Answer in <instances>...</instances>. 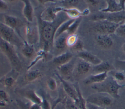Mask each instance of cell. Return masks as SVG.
I'll return each instance as SVG.
<instances>
[{"mask_svg":"<svg viewBox=\"0 0 125 109\" xmlns=\"http://www.w3.org/2000/svg\"><path fill=\"white\" fill-rule=\"evenodd\" d=\"M62 17L56 18L53 22H46L42 21L39 17L38 24L39 26L40 39L39 45L41 49L48 52L54 45L56 30L59 26L65 20H60Z\"/></svg>","mask_w":125,"mask_h":109,"instance_id":"6da1fadb","label":"cell"},{"mask_svg":"<svg viewBox=\"0 0 125 109\" xmlns=\"http://www.w3.org/2000/svg\"><path fill=\"white\" fill-rule=\"evenodd\" d=\"M14 47L0 37V50L8 59L13 70L19 72L22 69V65Z\"/></svg>","mask_w":125,"mask_h":109,"instance_id":"7a4b0ae2","label":"cell"},{"mask_svg":"<svg viewBox=\"0 0 125 109\" xmlns=\"http://www.w3.org/2000/svg\"><path fill=\"white\" fill-rule=\"evenodd\" d=\"M123 87L112 76L107 77L103 82L93 84L92 88L97 92L109 94L114 98L119 97V90Z\"/></svg>","mask_w":125,"mask_h":109,"instance_id":"3957f363","label":"cell"},{"mask_svg":"<svg viewBox=\"0 0 125 109\" xmlns=\"http://www.w3.org/2000/svg\"><path fill=\"white\" fill-rule=\"evenodd\" d=\"M0 37L18 48L22 47L23 40L17 32L4 23L0 21Z\"/></svg>","mask_w":125,"mask_h":109,"instance_id":"277c9868","label":"cell"},{"mask_svg":"<svg viewBox=\"0 0 125 109\" xmlns=\"http://www.w3.org/2000/svg\"><path fill=\"white\" fill-rule=\"evenodd\" d=\"M86 101L88 103L106 108L112 104L113 97L106 93L97 92L89 95Z\"/></svg>","mask_w":125,"mask_h":109,"instance_id":"5b68a950","label":"cell"},{"mask_svg":"<svg viewBox=\"0 0 125 109\" xmlns=\"http://www.w3.org/2000/svg\"><path fill=\"white\" fill-rule=\"evenodd\" d=\"M93 27L95 32L100 34H105L109 35L115 33L116 29L119 24H116L108 20H104L96 22Z\"/></svg>","mask_w":125,"mask_h":109,"instance_id":"8992f818","label":"cell"},{"mask_svg":"<svg viewBox=\"0 0 125 109\" xmlns=\"http://www.w3.org/2000/svg\"><path fill=\"white\" fill-rule=\"evenodd\" d=\"M26 35L27 41L32 45L39 42L40 34L38 24L27 22L26 25Z\"/></svg>","mask_w":125,"mask_h":109,"instance_id":"52a82bcc","label":"cell"},{"mask_svg":"<svg viewBox=\"0 0 125 109\" xmlns=\"http://www.w3.org/2000/svg\"><path fill=\"white\" fill-rule=\"evenodd\" d=\"M62 7H48L40 14L39 17L43 21L53 22L56 19L58 13L62 12Z\"/></svg>","mask_w":125,"mask_h":109,"instance_id":"ba28073f","label":"cell"},{"mask_svg":"<svg viewBox=\"0 0 125 109\" xmlns=\"http://www.w3.org/2000/svg\"><path fill=\"white\" fill-rule=\"evenodd\" d=\"M3 18L4 23L10 28H12L13 30H14L19 35V36L23 40H24L21 35L20 32V29L23 25V23L22 22V21L18 18L12 15H4L3 16Z\"/></svg>","mask_w":125,"mask_h":109,"instance_id":"9c48e42d","label":"cell"},{"mask_svg":"<svg viewBox=\"0 0 125 109\" xmlns=\"http://www.w3.org/2000/svg\"><path fill=\"white\" fill-rule=\"evenodd\" d=\"M92 68L91 64L79 58V60L76 63L74 73H76L77 76H83L91 72Z\"/></svg>","mask_w":125,"mask_h":109,"instance_id":"30bf717a","label":"cell"},{"mask_svg":"<svg viewBox=\"0 0 125 109\" xmlns=\"http://www.w3.org/2000/svg\"><path fill=\"white\" fill-rule=\"evenodd\" d=\"M77 57L93 66L98 65L102 61V60L96 55L84 50L77 52Z\"/></svg>","mask_w":125,"mask_h":109,"instance_id":"8fae6325","label":"cell"},{"mask_svg":"<svg viewBox=\"0 0 125 109\" xmlns=\"http://www.w3.org/2000/svg\"><path fill=\"white\" fill-rule=\"evenodd\" d=\"M56 75L62 83L63 89L67 94L68 97L72 99L74 101H76L78 98V94L75 86L71 85L65 80L63 79L58 73H56Z\"/></svg>","mask_w":125,"mask_h":109,"instance_id":"7c38bea8","label":"cell"},{"mask_svg":"<svg viewBox=\"0 0 125 109\" xmlns=\"http://www.w3.org/2000/svg\"><path fill=\"white\" fill-rule=\"evenodd\" d=\"M76 61L72 58L69 62L58 67L60 73L66 77H70L74 73Z\"/></svg>","mask_w":125,"mask_h":109,"instance_id":"4fadbf2b","label":"cell"},{"mask_svg":"<svg viewBox=\"0 0 125 109\" xmlns=\"http://www.w3.org/2000/svg\"><path fill=\"white\" fill-rule=\"evenodd\" d=\"M95 40L97 44L104 49H110L113 45V40L107 35L98 34L95 37Z\"/></svg>","mask_w":125,"mask_h":109,"instance_id":"5bb4252c","label":"cell"},{"mask_svg":"<svg viewBox=\"0 0 125 109\" xmlns=\"http://www.w3.org/2000/svg\"><path fill=\"white\" fill-rule=\"evenodd\" d=\"M108 76L107 73L91 74L86 77L83 80L85 84L90 85L99 83L104 81Z\"/></svg>","mask_w":125,"mask_h":109,"instance_id":"9a60e30c","label":"cell"},{"mask_svg":"<svg viewBox=\"0 0 125 109\" xmlns=\"http://www.w3.org/2000/svg\"><path fill=\"white\" fill-rule=\"evenodd\" d=\"M24 4L22 13L28 22H33L34 19V8L29 0H21Z\"/></svg>","mask_w":125,"mask_h":109,"instance_id":"2e32d148","label":"cell"},{"mask_svg":"<svg viewBox=\"0 0 125 109\" xmlns=\"http://www.w3.org/2000/svg\"><path fill=\"white\" fill-rule=\"evenodd\" d=\"M124 11L123 7L116 0H107V7L101 9L99 11L105 13H113Z\"/></svg>","mask_w":125,"mask_h":109,"instance_id":"e0dca14e","label":"cell"},{"mask_svg":"<svg viewBox=\"0 0 125 109\" xmlns=\"http://www.w3.org/2000/svg\"><path fill=\"white\" fill-rule=\"evenodd\" d=\"M114 67L108 61H102L98 65L92 66L91 74H96L103 73H108L112 71Z\"/></svg>","mask_w":125,"mask_h":109,"instance_id":"ac0fdd59","label":"cell"},{"mask_svg":"<svg viewBox=\"0 0 125 109\" xmlns=\"http://www.w3.org/2000/svg\"><path fill=\"white\" fill-rule=\"evenodd\" d=\"M73 57V54L71 52H66L54 57L53 62L55 65L60 66L69 62Z\"/></svg>","mask_w":125,"mask_h":109,"instance_id":"d6986e66","label":"cell"},{"mask_svg":"<svg viewBox=\"0 0 125 109\" xmlns=\"http://www.w3.org/2000/svg\"><path fill=\"white\" fill-rule=\"evenodd\" d=\"M21 53L27 58L32 57L35 54V48L34 45L29 43L26 40H24L21 47Z\"/></svg>","mask_w":125,"mask_h":109,"instance_id":"ffe728a7","label":"cell"},{"mask_svg":"<svg viewBox=\"0 0 125 109\" xmlns=\"http://www.w3.org/2000/svg\"><path fill=\"white\" fill-rule=\"evenodd\" d=\"M66 33H64L55 38L54 46L56 49L63 50L67 47V38L68 36H66Z\"/></svg>","mask_w":125,"mask_h":109,"instance_id":"44dd1931","label":"cell"},{"mask_svg":"<svg viewBox=\"0 0 125 109\" xmlns=\"http://www.w3.org/2000/svg\"><path fill=\"white\" fill-rule=\"evenodd\" d=\"M122 11L110 13L107 15L106 20L116 24H120L122 23L125 19V15Z\"/></svg>","mask_w":125,"mask_h":109,"instance_id":"7402d4cb","label":"cell"},{"mask_svg":"<svg viewBox=\"0 0 125 109\" xmlns=\"http://www.w3.org/2000/svg\"><path fill=\"white\" fill-rule=\"evenodd\" d=\"M74 86L76 89L78 94V98L76 101H74L75 104L80 109H88L87 107V102L86 99H85L83 97L81 93L79 84L77 83L75 85H74Z\"/></svg>","mask_w":125,"mask_h":109,"instance_id":"603a6c76","label":"cell"},{"mask_svg":"<svg viewBox=\"0 0 125 109\" xmlns=\"http://www.w3.org/2000/svg\"><path fill=\"white\" fill-rule=\"evenodd\" d=\"M62 12L71 19H76L80 16H83V12L80 11L76 8H62Z\"/></svg>","mask_w":125,"mask_h":109,"instance_id":"cb8c5ba5","label":"cell"},{"mask_svg":"<svg viewBox=\"0 0 125 109\" xmlns=\"http://www.w3.org/2000/svg\"><path fill=\"white\" fill-rule=\"evenodd\" d=\"M75 20V19H67L62 23L58 27L56 34L55 36V38L60 36L61 35L66 33V31L69 27V26L70 25V24Z\"/></svg>","mask_w":125,"mask_h":109,"instance_id":"d4e9b609","label":"cell"},{"mask_svg":"<svg viewBox=\"0 0 125 109\" xmlns=\"http://www.w3.org/2000/svg\"><path fill=\"white\" fill-rule=\"evenodd\" d=\"M41 76V72L39 70H29L25 75V78L27 81L32 82L39 78Z\"/></svg>","mask_w":125,"mask_h":109,"instance_id":"484cf974","label":"cell"},{"mask_svg":"<svg viewBox=\"0 0 125 109\" xmlns=\"http://www.w3.org/2000/svg\"><path fill=\"white\" fill-rule=\"evenodd\" d=\"M25 96L34 103L41 104L42 101L40 97L33 90L26 91L25 93Z\"/></svg>","mask_w":125,"mask_h":109,"instance_id":"4316f807","label":"cell"},{"mask_svg":"<svg viewBox=\"0 0 125 109\" xmlns=\"http://www.w3.org/2000/svg\"><path fill=\"white\" fill-rule=\"evenodd\" d=\"M81 21V18H78L75 19V20L69 26L66 31V33L68 35H73L75 34L76 32L77 31L80 25Z\"/></svg>","mask_w":125,"mask_h":109,"instance_id":"83f0119b","label":"cell"},{"mask_svg":"<svg viewBox=\"0 0 125 109\" xmlns=\"http://www.w3.org/2000/svg\"><path fill=\"white\" fill-rule=\"evenodd\" d=\"M46 52L44 51L42 49H40V51H39L37 53V55L35 58V59L32 61L31 64L29 65V66L27 67V70H30V69L34 66L38 61L42 60V58H43L45 56V55L46 54Z\"/></svg>","mask_w":125,"mask_h":109,"instance_id":"f1b7e54d","label":"cell"},{"mask_svg":"<svg viewBox=\"0 0 125 109\" xmlns=\"http://www.w3.org/2000/svg\"><path fill=\"white\" fill-rule=\"evenodd\" d=\"M15 78L11 75H7L5 77L0 79V83L3 84L5 86L8 87H12L15 83Z\"/></svg>","mask_w":125,"mask_h":109,"instance_id":"f546056e","label":"cell"},{"mask_svg":"<svg viewBox=\"0 0 125 109\" xmlns=\"http://www.w3.org/2000/svg\"><path fill=\"white\" fill-rule=\"evenodd\" d=\"M107 16V15H106V13L100 11L99 13L92 15L91 17V20L93 21L98 22L100 21L106 20Z\"/></svg>","mask_w":125,"mask_h":109,"instance_id":"4dcf8cb0","label":"cell"},{"mask_svg":"<svg viewBox=\"0 0 125 109\" xmlns=\"http://www.w3.org/2000/svg\"><path fill=\"white\" fill-rule=\"evenodd\" d=\"M61 3L64 6V8H76L79 4V0H64Z\"/></svg>","mask_w":125,"mask_h":109,"instance_id":"1f68e13d","label":"cell"},{"mask_svg":"<svg viewBox=\"0 0 125 109\" xmlns=\"http://www.w3.org/2000/svg\"><path fill=\"white\" fill-rule=\"evenodd\" d=\"M115 33L120 36H125V21L121 24H119Z\"/></svg>","mask_w":125,"mask_h":109,"instance_id":"d6a6232c","label":"cell"},{"mask_svg":"<svg viewBox=\"0 0 125 109\" xmlns=\"http://www.w3.org/2000/svg\"><path fill=\"white\" fill-rule=\"evenodd\" d=\"M78 39V36L77 35L73 34L68 35L67 38V46L72 47L76 42Z\"/></svg>","mask_w":125,"mask_h":109,"instance_id":"836d02e7","label":"cell"},{"mask_svg":"<svg viewBox=\"0 0 125 109\" xmlns=\"http://www.w3.org/2000/svg\"><path fill=\"white\" fill-rule=\"evenodd\" d=\"M65 107L66 109H80L75 102L69 97H67L66 99Z\"/></svg>","mask_w":125,"mask_h":109,"instance_id":"e575fe53","label":"cell"},{"mask_svg":"<svg viewBox=\"0 0 125 109\" xmlns=\"http://www.w3.org/2000/svg\"><path fill=\"white\" fill-rule=\"evenodd\" d=\"M112 77L118 82L125 80V74L121 71H117L114 73Z\"/></svg>","mask_w":125,"mask_h":109,"instance_id":"d590c367","label":"cell"},{"mask_svg":"<svg viewBox=\"0 0 125 109\" xmlns=\"http://www.w3.org/2000/svg\"><path fill=\"white\" fill-rule=\"evenodd\" d=\"M47 85L49 90L51 91H55L57 87L56 80L53 78H50L47 82Z\"/></svg>","mask_w":125,"mask_h":109,"instance_id":"8d00e7d4","label":"cell"},{"mask_svg":"<svg viewBox=\"0 0 125 109\" xmlns=\"http://www.w3.org/2000/svg\"><path fill=\"white\" fill-rule=\"evenodd\" d=\"M72 47L74 50H75L77 52L83 51V42L82 41V40L78 38L75 44Z\"/></svg>","mask_w":125,"mask_h":109,"instance_id":"74e56055","label":"cell"},{"mask_svg":"<svg viewBox=\"0 0 125 109\" xmlns=\"http://www.w3.org/2000/svg\"><path fill=\"white\" fill-rule=\"evenodd\" d=\"M0 100L5 102L8 101V95L6 92L1 89H0Z\"/></svg>","mask_w":125,"mask_h":109,"instance_id":"f35d334b","label":"cell"},{"mask_svg":"<svg viewBox=\"0 0 125 109\" xmlns=\"http://www.w3.org/2000/svg\"><path fill=\"white\" fill-rule=\"evenodd\" d=\"M8 8L7 3L3 0H0V11H5Z\"/></svg>","mask_w":125,"mask_h":109,"instance_id":"ab89813d","label":"cell"},{"mask_svg":"<svg viewBox=\"0 0 125 109\" xmlns=\"http://www.w3.org/2000/svg\"><path fill=\"white\" fill-rule=\"evenodd\" d=\"M87 3L93 7H96L99 4V0H84Z\"/></svg>","mask_w":125,"mask_h":109,"instance_id":"60d3db41","label":"cell"},{"mask_svg":"<svg viewBox=\"0 0 125 109\" xmlns=\"http://www.w3.org/2000/svg\"><path fill=\"white\" fill-rule=\"evenodd\" d=\"M87 107L88 109H106L105 108L97 106L88 103L87 102Z\"/></svg>","mask_w":125,"mask_h":109,"instance_id":"b9f144b4","label":"cell"},{"mask_svg":"<svg viewBox=\"0 0 125 109\" xmlns=\"http://www.w3.org/2000/svg\"><path fill=\"white\" fill-rule=\"evenodd\" d=\"M30 109H43L42 106L40 104H36L34 103L32 105L30 106Z\"/></svg>","mask_w":125,"mask_h":109,"instance_id":"7bdbcfd3","label":"cell"},{"mask_svg":"<svg viewBox=\"0 0 125 109\" xmlns=\"http://www.w3.org/2000/svg\"><path fill=\"white\" fill-rule=\"evenodd\" d=\"M38 1L40 3L42 4H44L48 2H53V3L56 2L55 1H54L53 0H38Z\"/></svg>","mask_w":125,"mask_h":109,"instance_id":"ee69618b","label":"cell"},{"mask_svg":"<svg viewBox=\"0 0 125 109\" xmlns=\"http://www.w3.org/2000/svg\"><path fill=\"white\" fill-rule=\"evenodd\" d=\"M119 2L121 4V5L123 7L124 10L125 5V0H119Z\"/></svg>","mask_w":125,"mask_h":109,"instance_id":"f6af8a7d","label":"cell"},{"mask_svg":"<svg viewBox=\"0 0 125 109\" xmlns=\"http://www.w3.org/2000/svg\"><path fill=\"white\" fill-rule=\"evenodd\" d=\"M6 102H7L0 100V107H2V106H5L6 104Z\"/></svg>","mask_w":125,"mask_h":109,"instance_id":"bcb514c9","label":"cell"},{"mask_svg":"<svg viewBox=\"0 0 125 109\" xmlns=\"http://www.w3.org/2000/svg\"><path fill=\"white\" fill-rule=\"evenodd\" d=\"M122 50H123V51L124 52V53L125 54V42L123 44V45L122 46Z\"/></svg>","mask_w":125,"mask_h":109,"instance_id":"7dc6e473","label":"cell"},{"mask_svg":"<svg viewBox=\"0 0 125 109\" xmlns=\"http://www.w3.org/2000/svg\"><path fill=\"white\" fill-rule=\"evenodd\" d=\"M54 0V1H55L56 2H57V1H59V2H62V1H63L64 0Z\"/></svg>","mask_w":125,"mask_h":109,"instance_id":"c3c4849f","label":"cell"},{"mask_svg":"<svg viewBox=\"0 0 125 109\" xmlns=\"http://www.w3.org/2000/svg\"><path fill=\"white\" fill-rule=\"evenodd\" d=\"M10 2H14V1H17L18 0H8Z\"/></svg>","mask_w":125,"mask_h":109,"instance_id":"681fc988","label":"cell"},{"mask_svg":"<svg viewBox=\"0 0 125 109\" xmlns=\"http://www.w3.org/2000/svg\"><path fill=\"white\" fill-rule=\"evenodd\" d=\"M124 11H125V8H124Z\"/></svg>","mask_w":125,"mask_h":109,"instance_id":"f907efd6","label":"cell"},{"mask_svg":"<svg viewBox=\"0 0 125 109\" xmlns=\"http://www.w3.org/2000/svg\"><path fill=\"white\" fill-rule=\"evenodd\" d=\"M122 62H125V61H122Z\"/></svg>","mask_w":125,"mask_h":109,"instance_id":"816d5d0a","label":"cell"}]
</instances>
